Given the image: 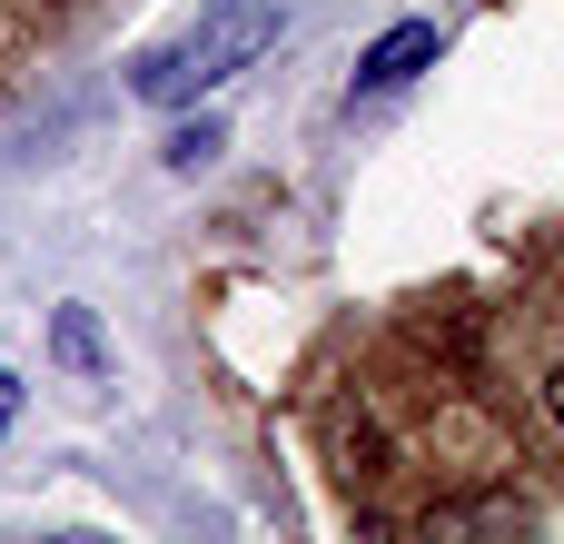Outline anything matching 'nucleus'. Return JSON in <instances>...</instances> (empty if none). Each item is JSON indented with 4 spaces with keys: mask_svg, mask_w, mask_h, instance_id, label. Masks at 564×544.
<instances>
[{
    "mask_svg": "<svg viewBox=\"0 0 564 544\" xmlns=\"http://www.w3.org/2000/svg\"><path fill=\"white\" fill-rule=\"evenodd\" d=\"M228 139H218V119H188V129H169V168H198V159H218Z\"/></svg>",
    "mask_w": 564,
    "mask_h": 544,
    "instance_id": "nucleus-4",
    "label": "nucleus"
},
{
    "mask_svg": "<svg viewBox=\"0 0 564 544\" xmlns=\"http://www.w3.org/2000/svg\"><path fill=\"white\" fill-rule=\"evenodd\" d=\"M10 416H20V377L0 367V436H10Z\"/></svg>",
    "mask_w": 564,
    "mask_h": 544,
    "instance_id": "nucleus-5",
    "label": "nucleus"
},
{
    "mask_svg": "<svg viewBox=\"0 0 564 544\" xmlns=\"http://www.w3.org/2000/svg\"><path fill=\"white\" fill-rule=\"evenodd\" d=\"M436 50H446V40H436V20H397V30H387V40L357 59V89H367V99H377V89H406V79H416Z\"/></svg>",
    "mask_w": 564,
    "mask_h": 544,
    "instance_id": "nucleus-2",
    "label": "nucleus"
},
{
    "mask_svg": "<svg viewBox=\"0 0 564 544\" xmlns=\"http://www.w3.org/2000/svg\"><path fill=\"white\" fill-rule=\"evenodd\" d=\"M545 406L564 416V347H555V367H545Z\"/></svg>",
    "mask_w": 564,
    "mask_h": 544,
    "instance_id": "nucleus-6",
    "label": "nucleus"
},
{
    "mask_svg": "<svg viewBox=\"0 0 564 544\" xmlns=\"http://www.w3.org/2000/svg\"><path fill=\"white\" fill-rule=\"evenodd\" d=\"M278 20H288V0H208L178 40H159V50L129 69V89H139L149 109H178V99H198V89L238 79V69L278 40Z\"/></svg>",
    "mask_w": 564,
    "mask_h": 544,
    "instance_id": "nucleus-1",
    "label": "nucleus"
},
{
    "mask_svg": "<svg viewBox=\"0 0 564 544\" xmlns=\"http://www.w3.org/2000/svg\"><path fill=\"white\" fill-rule=\"evenodd\" d=\"M50 347H59V367H69L79 387H99V377H109V337H99V317H89V307H59V317H50Z\"/></svg>",
    "mask_w": 564,
    "mask_h": 544,
    "instance_id": "nucleus-3",
    "label": "nucleus"
}]
</instances>
